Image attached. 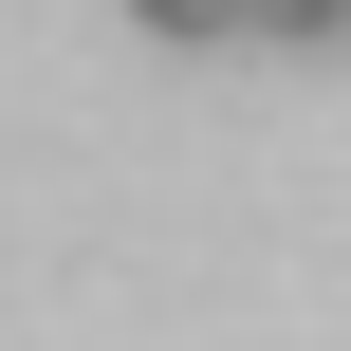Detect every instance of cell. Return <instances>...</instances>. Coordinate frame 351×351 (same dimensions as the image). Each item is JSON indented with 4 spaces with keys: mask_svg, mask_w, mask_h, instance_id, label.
<instances>
[{
    "mask_svg": "<svg viewBox=\"0 0 351 351\" xmlns=\"http://www.w3.org/2000/svg\"><path fill=\"white\" fill-rule=\"evenodd\" d=\"M130 19H148V37H185V56H241V37H259V0H130Z\"/></svg>",
    "mask_w": 351,
    "mask_h": 351,
    "instance_id": "cell-1",
    "label": "cell"
},
{
    "mask_svg": "<svg viewBox=\"0 0 351 351\" xmlns=\"http://www.w3.org/2000/svg\"><path fill=\"white\" fill-rule=\"evenodd\" d=\"M259 37H351V0H259Z\"/></svg>",
    "mask_w": 351,
    "mask_h": 351,
    "instance_id": "cell-2",
    "label": "cell"
}]
</instances>
